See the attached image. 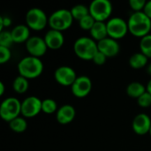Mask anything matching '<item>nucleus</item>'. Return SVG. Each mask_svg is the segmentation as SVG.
<instances>
[{
	"label": "nucleus",
	"instance_id": "1",
	"mask_svg": "<svg viewBox=\"0 0 151 151\" xmlns=\"http://www.w3.org/2000/svg\"><path fill=\"white\" fill-rule=\"evenodd\" d=\"M127 25L128 30L133 35L142 38L150 35L151 30V19L145 14L144 12H134L130 15L127 20Z\"/></svg>",
	"mask_w": 151,
	"mask_h": 151
},
{
	"label": "nucleus",
	"instance_id": "2",
	"mask_svg": "<svg viewBox=\"0 0 151 151\" xmlns=\"http://www.w3.org/2000/svg\"><path fill=\"white\" fill-rule=\"evenodd\" d=\"M17 68L20 76H23L27 80L35 79L42 73L43 63L39 58L27 56L19 62Z\"/></svg>",
	"mask_w": 151,
	"mask_h": 151
},
{
	"label": "nucleus",
	"instance_id": "3",
	"mask_svg": "<svg viewBox=\"0 0 151 151\" xmlns=\"http://www.w3.org/2000/svg\"><path fill=\"white\" fill-rule=\"evenodd\" d=\"M73 50L79 58L83 60H93L94 56L98 51L97 42L91 37H80L73 43Z\"/></svg>",
	"mask_w": 151,
	"mask_h": 151
},
{
	"label": "nucleus",
	"instance_id": "4",
	"mask_svg": "<svg viewBox=\"0 0 151 151\" xmlns=\"http://www.w3.org/2000/svg\"><path fill=\"white\" fill-rule=\"evenodd\" d=\"M73 22V18L70 10L59 9L55 11L49 17V26L50 29L63 32L68 29Z\"/></svg>",
	"mask_w": 151,
	"mask_h": 151
},
{
	"label": "nucleus",
	"instance_id": "5",
	"mask_svg": "<svg viewBox=\"0 0 151 151\" xmlns=\"http://www.w3.org/2000/svg\"><path fill=\"white\" fill-rule=\"evenodd\" d=\"M26 23L30 29L41 31L49 24V18L44 11L38 7H34L27 11L26 14Z\"/></svg>",
	"mask_w": 151,
	"mask_h": 151
},
{
	"label": "nucleus",
	"instance_id": "6",
	"mask_svg": "<svg viewBox=\"0 0 151 151\" xmlns=\"http://www.w3.org/2000/svg\"><path fill=\"white\" fill-rule=\"evenodd\" d=\"M21 113V103L15 97H8L4 99L0 105V116L7 122L18 118Z\"/></svg>",
	"mask_w": 151,
	"mask_h": 151
},
{
	"label": "nucleus",
	"instance_id": "7",
	"mask_svg": "<svg viewBox=\"0 0 151 151\" xmlns=\"http://www.w3.org/2000/svg\"><path fill=\"white\" fill-rule=\"evenodd\" d=\"M89 13L96 21L107 20L112 12V4L109 0H94L90 3Z\"/></svg>",
	"mask_w": 151,
	"mask_h": 151
},
{
	"label": "nucleus",
	"instance_id": "8",
	"mask_svg": "<svg viewBox=\"0 0 151 151\" xmlns=\"http://www.w3.org/2000/svg\"><path fill=\"white\" fill-rule=\"evenodd\" d=\"M106 26L108 36L115 40L125 37L127 32H129L127 21L119 17H113L108 19L106 22Z\"/></svg>",
	"mask_w": 151,
	"mask_h": 151
},
{
	"label": "nucleus",
	"instance_id": "9",
	"mask_svg": "<svg viewBox=\"0 0 151 151\" xmlns=\"http://www.w3.org/2000/svg\"><path fill=\"white\" fill-rule=\"evenodd\" d=\"M42 101L34 96L25 98L21 102V114L25 118H34L42 111Z\"/></svg>",
	"mask_w": 151,
	"mask_h": 151
},
{
	"label": "nucleus",
	"instance_id": "10",
	"mask_svg": "<svg viewBox=\"0 0 151 151\" xmlns=\"http://www.w3.org/2000/svg\"><path fill=\"white\" fill-rule=\"evenodd\" d=\"M77 74L75 71L67 65H62L59 66L55 70L54 73V78L56 81L64 87H71L75 80L77 79Z\"/></svg>",
	"mask_w": 151,
	"mask_h": 151
},
{
	"label": "nucleus",
	"instance_id": "11",
	"mask_svg": "<svg viewBox=\"0 0 151 151\" xmlns=\"http://www.w3.org/2000/svg\"><path fill=\"white\" fill-rule=\"evenodd\" d=\"M26 49L27 51L32 57L39 58L42 57L47 50L48 46L44 41V38L40 36H31L26 42Z\"/></svg>",
	"mask_w": 151,
	"mask_h": 151
},
{
	"label": "nucleus",
	"instance_id": "12",
	"mask_svg": "<svg viewBox=\"0 0 151 151\" xmlns=\"http://www.w3.org/2000/svg\"><path fill=\"white\" fill-rule=\"evenodd\" d=\"M73 96L79 98L87 96L92 90V81L89 77L81 75L78 76L73 84L71 86Z\"/></svg>",
	"mask_w": 151,
	"mask_h": 151
},
{
	"label": "nucleus",
	"instance_id": "13",
	"mask_svg": "<svg viewBox=\"0 0 151 151\" xmlns=\"http://www.w3.org/2000/svg\"><path fill=\"white\" fill-rule=\"evenodd\" d=\"M132 128L138 135H145L150 133L151 128V119L145 113L136 115L132 122Z\"/></svg>",
	"mask_w": 151,
	"mask_h": 151
},
{
	"label": "nucleus",
	"instance_id": "14",
	"mask_svg": "<svg viewBox=\"0 0 151 151\" xmlns=\"http://www.w3.org/2000/svg\"><path fill=\"white\" fill-rule=\"evenodd\" d=\"M97 47L98 50L104 53L107 58H112L117 56L120 50V45L118 41L109 36L98 42Z\"/></svg>",
	"mask_w": 151,
	"mask_h": 151
},
{
	"label": "nucleus",
	"instance_id": "15",
	"mask_svg": "<svg viewBox=\"0 0 151 151\" xmlns=\"http://www.w3.org/2000/svg\"><path fill=\"white\" fill-rule=\"evenodd\" d=\"M44 41L48 46V49L50 50H58L60 49L65 42V37L62 32L50 29L44 35Z\"/></svg>",
	"mask_w": 151,
	"mask_h": 151
},
{
	"label": "nucleus",
	"instance_id": "16",
	"mask_svg": "<svg viewBox=\"0 0 151 151\" xmlns=\"http://www.w3.org/2000/svg\"><path fill=\"white\" fill-rule=\"evenodd\" d=\"M75 109L71 104H65L58 108L56 113V119L58 123L62 125H66L71 123L75 118Z\"/></svg>",
	"mask_w": 151,
	"mask_h": 151
},
{
	"label": "nucleus",
	"instance_id": "17",
	"mask_svg": "<svg viewBox=\"0 0 151 151\" xmlns=\"http://www.w3.org/2000/svg\"><path fill=\"white\" fill-rule=\"evenodd\" d=\"M12 36L15 43L27 42L30 36V28L27 25H18L12 31Z\"/></svg>",
	"mask_w": 151,
	"mask_h": 151
},
{
	"label": "nucleus",
	"instance_id": "18",
	"mask_svg": "<svg viewBox=\"0 0 151 151\" xmlns=\"http://www.w3.org/2000/svg\"><path fill=\"white\" fill-rule=\"evenodd\" d=\"M91 38L95 41L100 42L106 37H108V32H107V26L106 22L104 21H96L95 25L89 31Z\"/></svg>",
	"mask_w": 151,
	"mask_h": 151
},
{
	"label": "nucleus",
	"instance_id": "19",
	"mask_svg": "<svg viewBox=\"0 0 151 151\" xmlns=\"http://www.w3.org/2000/svg\"><path fill=\"white\" fill-rule=\"evenodd\" d=\"M147 91L146 87L138 81H134L131 82L127 85V94L132 97V98H135L138 99L142 95H143L145 92Z\"/></svg>",
	"mask_w": 151,
	"mask_h": 151
},
{
	"label": "nucleus",
	"instance_id": "20",
	"mask_svg": "<svg viewBox=\"0 0 151 151\" xmlns=\"http://www.w3.org/2000/svg\"><path fill=\"white\" fill-rule=\"evenodd\" d=\"M149 58L142 52L133 54L129 58V64L134 69H141L148 65Z\"/></svg>",
	"mask_w": 151,
	"mask_h": 151
},
{
	"label": "nucleus",
	"instance_id": "21",
	"mask_svg": "<svg viewBox=\"0 0 151 151\" xmlns=\"http://www.w3.org/2000/svg\"><path fill=\"white\" fill-rule=\"evenodd\" d=\"M12 88L14 91L18 94H24L27 91L29 88V81L27 78L19 75L16 77L12 82Z\"/></svg>",
	"mask_w": 151,
	"mask_h": 151
},
{
	"label": "nucleus",
	"instance_id": "22",
	"mask_svg": "<svg viewBox=\"0 0 151 151\" xmlns=\"http://www.w3.org/2000/svg\"><path fill=\"white\" fill-rule=\"evenodd\" d=\"M70 11H71L73 19H76L78 21L82 19L87 15L90 14L89 8L84 4H76V5L73 6Z\"/></svg>",
	"mask_w": 151,
	"mask_h": 151
},
{
	"label": "nucleus",
	"instance_id": "23",
	"mask_svg": "<svg viewBox=\"0 0 151 151\" xmlns=\"http://www.w3.org/2000/svg\"><path fill=\"white\" fill-rule=\"evenodd\" d=\"M9 126L10 128L15 133H23L27 127V122L24 118L19 116L18 118L9 122Z\"/></svg>",
	"mask_w": 151,
	"mask_h": 151
},
{
	"label": "nucleus",
	"instance_id": "24",
	"mask_svg": "<svg viewBox=\"0 0 151 151\" xmlns=\"http://www.w3.org/2000/svg\"><path fill=\"white\" fill-rule=\"evenodd\" d=\"M58 110V104L54 99L51 98H46L42 100V111H43L45 114H52L57 112Z\"/></svg>",
	"mask_w": 151,
	"mask_h": 151
},
{
	"label": "nucleus",
	"instance_id": "25",
	"mask_svg": "<svg viewBox=\"0 0 151 151\" xmlns=\"http://www.w3.org/2000/svg\"><path fill=\"white\" fill-rule=\"evenodd\" d=\"M140 50L148 58H151V35H148L140 41Z\"/></svg>",
	"mask_w": 151,
	"mask_h": 151
},
{
	"label": "nucleus",
	"instance_id": "26",
	"mask_svg": "<svg viewBox=\"0 0 151 151\" xmlns=\"http://www.w3.org/2000/svg\"><path fill=\"white\" fill-rule=\"evenodd\" d=\"M13 42H13L11 31L4 30L0 32V46L1 47L9 48Z\"/></svg>",
	"mask_w": 151,
	"mask_h": 151
},
{
	"label": "nucleus",
	"instance_id": "27",
	"mask_svg": "<svg viewBox=\"0 0 151 151\" xmlns=\"http://www.w3.org/2000/svg\"><path fill=\"white\" fill-rule=\"evenodd\" d=\"M95 23H96V19L90 14L87 15L86 17H84L82 19H81L79 21V25H80L81 28L83 30H88V31L91 30V28L93 27Z\"/></svg>",
	"mask_w": 151,
	"mask_h": 151
},
{
	"label": "nucleus",
	"instance_id": "28",
	"mask_svg": "<svg viewBox=\"0 0 151 151\" xmlns=\"http://www.w3.org/2000/svg\"><path fill=\"white\" fill-rule=\"evenodd\" d=\"M137 104L142 108H148L151 106V94L146 91L137 99Z\"/></svg>",
	"mask_w": 151,
	"mask_h": 151
},
{
	"label": "nucleus",
	"instance_id": "29",
	"mask_svg": "<svg viewBox=\"0 0 151 151\" xmlns=\"http://www.w3.org/2000/svg\"><path fill=\"white\" fill-rule=\"evenodd\" d=\"M147 4V1L145 0H130L129 1V5L134 12H143L145 5Z\"/></svg>",
	"mask_w": 151,
	"mask_h": 151
},
{
	"label": "nucleus",
	"instance_id": "30",
	"mask_svg": "<svg viewBox=\"0 0 151 151\" xmlns=\"http://www.w3.org/2000/svg\"><path fill=\"white\" fill-rule=\"evenodd\" d=\"M12 53L9 48L0 46V64H4L11 59Z\"/></svg>",
	"mask_w": 151,
	"mask_h": 151
},
{
	"label": "nucleus",
	"instance_id": "31",
	"mask_svg": "<svg viewBox=\"0 0 151 151\" xmlns=\"http://www.w3.org/2000/svg\"><path fill=\"white\" fill-rule=\"evenodd\" d=\"M106 60H107V57H106L104 53H102V52H100V51L98 50V51L96 53V55L94 56L92 61H93L96 65H103L105 64Z\"/></svg>",
	"mask_w": 151,
	"mask_h": 151
},
{
	"label": "nucleus",
	"instance_id": "32",
	"mask_svg": "<svg viewBox=\"0 0 151 151\" xmlns=\"http://www.w3.org/2000/svg\"><path fill=\"white\" fill-rule=\"evenodd\" d=\"M12 24V19L9 17L1 16L0 17V32L4 31V27H8Z\"/></svg>",
	"mask_w": 151,
	"mask_h": 151
},
{
	"label": "nucleus",
	"instance_id": "33",
	"mask_svg": "<svg viewBox=\"0 0 151 151\" xmlns=\"http://www.w3.org/2000/svg\"><path fill=\"white\" fill-rule=\"evenodd\" d=\"M143 12H145V14L151 19V0L148 1L146 5H145V8L143 10Z\"/></svg>",
	"mask_w": 151,
	"mask_h": 151
},
{
	"label": "nucleus",
	"instance_id": "34",
	"mask_svg": "<svg viewBox=\"0 0 151 151\" xmlns=\"http://www.w3.org/2000/svg\"><path fill=\"white\" fill-rule=\"evenodd\" d=\"M4 93V84L1 81L0 82V96H2Z\"/></svg>",
	"mask_w": 151,
	"mask_h": 151
},
{
	"label": "nucleus",
	"instance_id": "35",
	"mask_svg": "<svg viewBox=\"0 0 151 151\" xmlns=\"http://www.w3.org/2000/svg\"><path fill=\"white\" fill-rule=\"evenodd\" d=\"M146 88H147V91L151 94V79L149 81V82H148V84H147V86H146Z\"/></svg>",
	"mask_w": 151,
	"mask_h": 151
},
{
	"label": "nucleus",
	"instance_id": "36",
	"mask_svg": "<svg viewBox=\"0 0 151 151\" xmlns=\"http://www.w3.org/2000/svg\"><path fill=\"white\" fill-rule=\"evenodd\" d=\"M147 73H148L150 75H151V63H150V64L147 65Z\"/></svg>",
	"mask_w": 151,
	"mask_h": 151
},
{
	"label": "nucleus",
	"instance_id": "37",
	"mask_svg": "<svg viewBox=\"0 0 151 151\" xmlns=\"http://www.w3.org/2000/svg\"><path fill=\"white\" fill-rule=\"evenodd\" d=\"M150 136H151V128H150Z\"/></svg>",
	"mask_w": 151,
	"mask_h": 151
}]
</instances>
